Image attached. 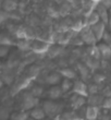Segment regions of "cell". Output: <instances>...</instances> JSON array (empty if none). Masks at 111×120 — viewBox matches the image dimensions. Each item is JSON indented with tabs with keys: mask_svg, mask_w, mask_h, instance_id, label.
Wrapping results in <instances>:
<instances>
[{
	"mask_svg": "<svg viewBox=\"0 0 111 120\" xmlns=\"http://www.w3.org/2000/svg\"><path fill=\"white\" fill-rule=\"evenodd\" d=\"M43 108H44L45 112H46V116L56 117L58 114H60L61 111L63 110V105L52 101H46L43 105Z\"/></svg>",
	"mask_w": 111,
	"mask_h": 120,
	"instance_id": "obj_1",
	"label": "cell"
},
{
	"mask_svg": "<svg viewBox=\"0 0 111 120\" xmlns=\"http://www.w3.org/2000/svg\"><path fill=\"white\" fill-rule=\"evenodd\" d=\"M37 104H38V98L33 93H25L23 95L22 107L24 110H31L34 107H36Z\"/></svg>",
	"mask_w": 111,
	"mask_h": 120,
	"instance_id": "obj_2",
	"label": "cell"
},
{
	"mask_svg": "<svg viewBox=\"0 0 111 120\" xmlns=\"http://www.w3.org/2000/svg\"><path fill=\"white\" fill-rule=\"evenodd\" d=\"M50 49V44L47 43V41H32V47H31V50H33L35 54L41 55L49 51Z\"/></svg>",
	"mask_w": 111,
	"mask_h": 120,
	"instance_id": "obj_3",
	"label": "cell"
},
{
	"mask_svg": "<svg viewBox=\"0 0 111 120\" xmlns=\"http://www.w3.org/2000/svg\"><path fill=\"white\" fill-rule=\"evenodd\" d=\"M81 37H82L84 43H86L87 45H90V46L96 45V43L98 41L97 38H96V36H95V34H94V32L92 31V29H90V26H88V27L85 30H83Z\"/></svg>",
	"mask_w": 111,
	"mask_h": 120,
	"instance_id": "obj_4",
	"label": "cell"
},
{
	"mask_svg": "<svg viewBox=\"0 0 111 120\" xmlns=\"http://www.w3.org/2000/svg\"><path fill=\"white\" fill-rule=\"evenodd\" d=\"M72 92H73L74 94L82 95V96H85V97H87L89 95L88 86L86 85L83 81H76V82H74Z\"/></svg>",
	"mask_w": 111,
	"mask_h": 120,
	"instance_id": "obj_5",
	"label": "cell"
},
{
	"mask_svg": "<svg viewBox=\"0 0 111 120\" xmlns=\"http://www.w3.org/2000/svg\"><path fill=\"white\" fill-rule=\"evenodd\" d=\"M70 103H71V106L73 109H81V108L86 104V97L85 96H82V95H79V94H74L71 96V99H70Z\"/></svg>",
	"mask_w": 111,
	"mask_h": 120,
	"instance_id": "obj_6",
	"label": "cell"
},
{
	"mask_svg": "<svg viewBox=\"0 0 111 120\" xmlns=\"http://www.w3.org/2000/svg\"><path fill=\"white\" fill-rule=\"evenodd\" d=\"M90 29H92V31L94 32V34H95L97 41H101L102 35H104V33L106 32V23L102 22V21H99L98 23H96V24L90 26Z\"/></svg>",
	"mask_w": 111,
	"mask_h": 120,
	"instance_id": "obj_7",
	"label": "cell"
},
{
	"mask_svg": "<svg viewBox=\"0 0 111 120\" xmlns=\"http://www.w3.org/2000/svg\"><path fill=\"white\" fill-rule=\"evenodd\" d=\"M96 11H97L99 18H100V20H101L102 22H105L106 24H108L109 16H110V14H109V12H108V7H106L105 4L101 2V3H99L98 7L96 8Z\"/></svg>",
	"mask_w": 111,
	"mask_h": 120,
	"instance_id": "obj_8",
	"label": "cell"
},
{
	"mask_svg": "<svg viewBox=\"0 0 111 120\" xmlns=\"http://www.w3.org/2000/svg\"><path fill=\"white\" fill-rule=\"evenodd\" d=\"M97 46H98V49H99V51H100V57L104 58L105 60L111 59V46L110 45L101 41V43L98 44Z\"/></svg>",
	"mask_w": 111,
	"mask_h": 120,
	"instance_id": "obj_9",
	"label": "cell"
},
{
	"mask_svg": "<svg viewBox=\"0 0 111 120\" xmlns=\"http://www.w3.org/2000/svg\"><path fill=\"white\" fill-rule=\"evenodd\" d=\"M62 95H63V91H62V89H61V86L59 85V84H57V85H51V87L49 89V91H48V96H49V98L52 99V101H56L58 98H60Z\"/></svg>",
	"mask_w": 111,
	"mask_h": 120,
	"instance_id": "obj_10",
	"label": "cell"
},
{
	"mask_svg": "<svg viewBox=\"0 0 111 120\" xmlns=\"http://www.w3.org/2000/svg\"><path fill=\"white\" fill-rule=\"evenodd\" d=\"M62 79L63 78L60 74V72H51L46 78V83H48L49 85H57V84H60Z\"/></svg>",
	"mask_w": 111,
	"mask_h": 120,
	"instance_id": "obj_11",
	"label": "cell"
},
{
	"mask_svg": "<svg viewBox=\"0 0 111 120\" xmlns=\"http://www.w3.org/2000/svg\"><path fill=\"white\" fill-rule=\"evenodd\" d=\"M98 114H99L98 106H96V105H89L88 107L86 108L85 117L88 120H93L98 117Z\"/></svg>",
	"mask_w": 111,
	"mask_h": 120,
	"instance_id": "obj_12",
	"label": "cell"
},
{
	"mask_svg": "<svg viewBox=\"0 0 111 120\" xmlns=\"http://www.w3.org/2000/svg\"><path fill=\"white\" fill-rule=\"evenodd\" d=\"M19 4V0H3L1 3V8L8 12H12L16 9Z\"/></svg>",
	"mask_w": 111,
	"mask_h": 120,
	"instance_id": "obj_13",
	"label": "cell"
},
{
	"mask_svg": "<svg viewBox=\"0 0 111 120\" xmlns=\"http://www.w3.org/2000/svg\"><path fill=\"white\" fill-rule=\"evenodd\" d=\"M45 116H46V112H45L43 107L40 108L36 106L29 111V117L34 118V119H43V118H45Z\"/></svg>",
	"mask_w": 111,
	"mask_h": 120,
	"instance_id": "obj_14",
	"label": "cell"
},
{
	"mask_svg": "<svg viewBox=\"0 0 111 120\" xmlns=\"http://www.w3.org/2000/svg\"><path fill=\"white\" fill-rule=\"evenodd\" d=\"M59 72H60V74L64 79L74 80L76 78V72L73 69H71V68H63V69H61Z\"/></svg>",
	"mask_w": 111,
	"mask_h": 120,
	"instance_id": "obj_15",
	"label": "cell"
},
{
	"mask_svg": "<svg viewBox=\"0 0 111 120\" xmlns=\"http://www.w3.org/2000/svg\"><path fill=\"white\" fill-rule=\"evenodd\" d=\"M0 45H6V46H13L14 45V41L12 37L7 33H0Z\"/></svg>",
	"mask_w": 111,
	"mask_h": 120,
	"instance_id": "obj_16",
	"label": "cell"
},
{
	"mask_svg": "<svg viewBox=\"0 0 111 120\" xmlns=\"http://www.w3.org/2000/svg\"><path fill=\"white\" fill-rule=\"evenodd\" d=\"M73 84L74 83L72 82V80L64 79L63 78L62 81H61V83H60V86H61V89H62V91H63V93H67V92H69V91H72Z\"/></svg>",
	"mask_w": 111,
	"mask_h": 120,
	"instance_id": "obj_17",
	"label": "cell"
},
{
	"mask_svg": "<svg viewBox=\"0 0 111 120\" xmlns=\"http://www.w3.org/2000/svg\"><path fill=\"white\" fill-rule=\"evenodd\" d=\"M99 21H101L100 18H99L97 11H92L89 13V15H87V23H88V26H92L96 23H98Z\"/></svg>",
	"mask_w": 111,
	"mask_h": 120,
	"instance_id": "obj_18",
	"label": "cell"
},
{
	"mask_svg": "<svg viewBox=\"0 0 111 120\" xmlns=\"http://www.w3.org/2000/svg\"><path fill=\"white\" fill-rule=\"evenodd\" d=\"M18 47L21 50H29L32 47V41L29 39H20L18 43Z\"/></svg>",
	"mask_w": 111,
	"mask_h": 120,
	"instance_id": "obj_19",
	"label": "cell"
},
{
	"mask_svg": "<svg viewBox=\"0 0 111 120\" xmlns=\"http://www.w3.org/2000/svg\"><path fill=\"white\" fill-rule=\"evenodd\" d=\"M29 117V114H26L25 111H19V112H15L11 116L12 119H16V120H25Z\"/></svg>",
	"mask_w": 111,
	"mask_h": 120,
	"instance_id": "obj_20",
	"label": "cell"
},
{
	"mask_svg": "<svg viewBox=\"0 0 111 120\" xmlns=\"http://www.w3.org/2000/svg\"><path fill=\"white\" fill-rule=\"evenodd\" d=\"M8 19H10V12L3 10L2 8H0V25L6 22Z\"/></svg>",
	"mask_w": 111,
	"mask_h": 120,
	"instance_id": "obj_21",
	"label": "cell"
},
{
	"mask_svg": "<svg viewBox=\"0 0 111 120\" xmlns=\"http://www.w3.org/2000/svg\"><path fill=\"white\" fill-rule=\"evenodd\" d=\"M100 41H104V43H106V44H108L111 46V33L110 32L106 30V32L104 33V35H102V38Z\"/></svg>",
	"mask_w": 111,
	"mask_h": 120,
	"instance_id": "obj_22",
	"label": "cell"
},
{
	"mask_svg": "<svg viewBox=\"0 0 111 120\" xmlns=\"http://www.w3.org/2000/svg\"><path fill=\"white\" fill-rule=\"evenodd\" d=\"M10 46H6V45H0V58L6 57L9 54Z\"/></svg>",
	"mask_w": 111,
	"mask_h": 120,
	"instance_id": "obj_23",
	"label": "cell"
},
{
	"mask_svg": "<svg viewBox=\"0 0 111 120\" xmlns=\"http://www.w3.org/2000/svg\"><path fill=\"white\" fill-rule=\"evenodd\" d=\"M102 107L106 109H110L111 108V97H106L102 101Z\"/></svg>",
	"mask_w": 111,
	"mask_h": 120,
	"instance_id": "obj_24",
	"label": "cell"
},
{
	"mask_svg": "<svg viewBox=\"0 0 111 120\" xmlns=\"http://www.w3.org/2000/svg\"><path fill=\"white\" fill-rule=\"evenodd\" d=\"M108 25H109V30L111 31V14L109 16V21H108Z\"/></svg>",
	"mask_w": 111,
	"mask_h": 120,
	"instance_id": "obj_25",
	"label": "cell"
},
{
	"mask_svg": "<svg viewBox=\"0 0 111 120\" xmlns=\"http://www.w3.org/2000/svg\"><path fill=\"white\" fill-rule=\"evenodd\" d=\"M93 3H99V2H101V0H90Z\"/></svg>",
	"mask_w": 111,
	"mask_h": 120,
	"instance_id": "obj_26",
	"label": "cell"
},
{
	"mask_svg": "<svg viewBox=\"0 0 111 120\" xmlns=\"http://www.w3.org/2000/svg\"><path fill=\"white\" fill-rule=\"evenodd\" d=\"M2 86H3V81H2L1 79H0V89H1Z\"/></svg>",
	"mask_w": 111,
	"mask_h": 120,
	"instance_id": "obj_27",
	"label": "cell"
},
{
	"mask_svg": "<svg viewBox=\"0 0 111 120\" xmlns=\"http://www.w3.org/2000/svg\"><path fill=\"white\" fill-rule=\"evenodd\" d=\"M2 1H3V0H0V2H1V3H2Z\"/></svg>",
	"mask_w": 111,
	"mask_h": 120,
	"instance_id": "obj_28",
	"label": "cell"
},
{
	"mask_svg": "<svg viewBox=\"0 0 111 120\" xmlns=\"http://www.w3.org/2000/svg\"><path fill=\"white\" fill-rule=\"evenodd\" d=\"M0 8H1V2H0Z\"/></svg>",
	"mask_w": 111,
	"mask_h": 120,
	"instance_id": "obj_29",
	"label": "cell"
}]
</instances>
